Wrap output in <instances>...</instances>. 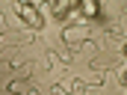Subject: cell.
Masks as SVG:
<instances>
[{"label":"cell","mask_w":127,"mask_h":95,"mask_svg":"<svg viewBox=\"0 0 127 95\" xmlns=\"http://www.w3.org/2000/svg\"><path fill=\"white\" fill-rule=\"evenodd\" d=\"M18 15H21L30 27H41V24H44V21H41V15H38V9L30 6V3H18Z\"/></svg>","instance_id":"cell-1"},{"label":"cell","mask_w":127,"mask_h":95,"mask_svg":"<svg viewBox=\"0 0 127 95\" xmlns=\"http://www.w3.org/2000/svg\"><path fill=\"white\" fill-rule=\"evenodd\" d=\"M62 39L65 42H83L86 39V27H65Z\"/></svg>","instance_id":"cell-2"},{"label":"cell","mask_w":127,"mask_h":95,"mask_svg":"<svg viewBox=\"0 0 127 95\" xmlns=\"http://www.w3.org/2000/svg\"><path fill=\"white\" fill-rule=\"evenodd\" d=\"M74 9H77L74 3H53V6H50V12H53L56 18H65V15H68V12H74Z\"/></svg>","instance_id":"cell-3"},{"label":"cell","mask_w":127,"mask_h":95,"mask_svg":"<svg viewBox=\"0 0 127 95\" xmlns=\"http://www.w3.org/2000/svg\"><path fill=\"white\" fill-rule=\"evenodd\" d=\"M77 9H80V12H83L86 18H95L97 12H100V6H97V3H92V0H89V3H80Z\"/></svg>","instance_id":"cell-4"},{"label":"cell","mask_w":127,"mask_h":95,"mask_svg":"<svg viewBox=\"0 0 127 95\" xmlns=\"http://www.w3.org/2000/svg\"><path fill=\"white\" fill-rule=\"evenodd\" d=\"M9 92H30V86L21 83V80H15V83H9Z\"/></svg>","instance_id":"cell-5"}]
</instances>
